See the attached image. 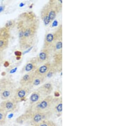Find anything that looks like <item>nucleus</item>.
I'll use <instances>...</instances> for the list:
<instances>
[{"label": "nucleus", "instance_id": "1", "mask_svg": "<svg viewBox=\"0 0 127 126\" xmlns=\"http://www.w3.org/2000/svg\"><path fill=\"white\" fill-rule=\"evenodd\" d=\"M22 17L25 24L20 20L17 24L19 30V43L21 49L24 50L30 47L34 42L35 35L39 28V23L34 14L24 13Z\"/></svg>", "mask_w": 127, "mask_h": 126}, {"label": "nucleus", "instance_id": "2", "mask_svg": "<svg viewBox=\"0 0 127 126\" xmlns=\"http://www.w3.org/2000/svg\"><path fill=\"white\" fill-rule=\"evenodd\" d=\"M15 83L9 78L0 80V97L3 100L12 99L16 90Z\"/></svg>", "mask_w": 127, "mask_h": 126}, {"label": "nucleus", "instance_id": "3", "mask_svg": "<svg viewBox=\"0 0 127 126\" xmlns=\"http://www.w3.org/2000/svg\"><path fill=\"white\" fill-rule=\"evenodd\" d=\"M49 4V18L50 23L55 19L56 15L62 10V1L61 0H50Z\"/></svg>", "mask_w": 127, "mask_h": 126}, {"label": "nucleus", "instance_id": "4", "mask_svg": "<svg viewBox=\"0 0 127 126\" xmlns=\"http://www.w3.org/2000/svg\"><path fill=\"white\" fill-rule=\"evenodd\" d=\"M54 115L51 110L43 113H35L31 118V123L33 126L43 121L50 119Z\"/></svg>", "mask_w": 127, "mask_h": 126}, {"label": "nucleus", "instance_id": "5", "mask_svg": "<svg viewBox=\"0 0 127 126\" xmlns=\"http://www.w3.org/2000/svg\"><path fill=\"white\" fill-rule=\"evenodd\" d=\"M30 91V87L21 86L18 88H16L13 99L16 103H19L23 101L26 97L29 95Z\"/></svg>", "mask_w": 127, "mask_h": 126}, {"label": "nucleus", "instance_id": "6", "mask_svg": "<svg viewBox=\"0 0 127 126\" xmlns=\"http://www.w3.org/2000/svg\"><path fill=\"white\" fill-rule=\"evenodd\" d=\"M0 108L6 113H12L17 110V103L13 99L3 100L0 103Z\"/></svg>", "mask_w": 127, "mask_h": 126}, {"label": "nucleus", "instance_id": "7", "mask_svg": "<svg viewBox=\"0 0 127 126\" xmlns=\"http://www.w3.org/2000/svg\"><path fill=\"white\" fill-rule=\"evenodd\" d=\"M51 111L54 115L57 117H60L62 113V97H54Z\"/></svg>", "mask_w": 127, "mask_h": 126}, {"label": "nucleus", "instance_id": "8", "mask_svg": "<svg viewBox=\"0 0 127 126\" xmlns=\"http://www.w3.org/2000/svg\"><path fill=\"white\" fill-rule=\"evenodd\" d=\"M39 62L36 57L32 58L28 61L26 65L22 68V73H29L34 72L38 67Z\"/></svg>", "mask_w": 127, "mask_h": 126}, {"label": "nucleus", "instance_id": "9", "mask_svg": "<svg viewBox=\"0 0 127 126\" xmlns=\"http://www.w3.org/2000/svg\"><path fill=\"white\" fill-rule=\"evenodd\" d=\"M54 89L53 85L51 83H45L40 86L37 90L40 93L43 98L51 95Z\"/></svg>", "mask_w": 127, "mask_h": 126}, {"label": "nucleus", "instance_id": "10", "mask_svg": "<svg viewBox=\"0 0 127 126\" xmlns=\"http://www.w3.org/2000/svg\"><path fill=\"white\" fill-rule=\"evenodd\" d=\"M34 77V72L26 73L22 77L20 81V84L21 86L31 87L32 86Z\"/></svg>", "mask_w": 127, "mask_h": 126}, {"label": "nucleus", "instance_id": "11", "mask_svg": "<svg viewBox=\"0 0 127 126\" xmlns=\"http://www.w3.org/2000/svg\"><path fill=\"white\" fill-rule=\"evenodd\" d=\"M51 63L50 62H45L38 67L34 71L35 75L41 76L46 77V75L51 68Z\"/></svg>", "mask_w": 127, "mask_h": 126}, {"label": "nucleus", "instance_id": "12", "mask_svg": "<svg viewBox=\"0 0 127 126\" xmlns=\"http://www.w3.org/2000/svg\"><path fill=\"white\" fill-rule=\"evenodd\" d=\"M51 51V50L48 49L42 48L37 57H36L39 63L43 64L45 62H49L48 60L50 57Z\"/></svg>", "mask_w": 127, "mask_h": 126}, {"label": "nucleus", "instance_id": "13", "mask_svg": "<svg viewBox=\"0 0 127 126\" xmlns=\"http://www.w3.org/2000/svg\"><path fill=\"white\" fill-rule=\"evenodd\" d=\"M54 43V38L53 32L47 34L45 36L43 48L48 49L51 51Z\"/></svg>", "mask_w": 127, "mask_h": 126}, {"label": "nucleus", "instance_id": "14", "mask_svg": "<svg viewBox=\"0 0 127 126\" xmlns=\"http://www.w3.org/2000/svg\"><path fill=\"white\" fill-rule=\"evenodd\" d=\"M49 14V4L48 3L43 6L41 11V17L45 25H48L50 23Z\"/></svg>", "mask_w": 127, "mask_h": 126}, {"label": "nucleus", "instance_id": "15", "mask_svg": "<svg viewBox=\"0 0 127 126\" xmlns=\"http://www.w3.org/2000/svg\"><path fill=\"white\" fill-rule=\"evenodd\" d=\"M59 68H61L62 64V50L54 53L53 62Z\"/></svg>", "mask_w": 127, "mask_h": 126}, {"label": "nucleus", "instance_id": "16", "mask_svg": "<svg viewBox=\"0 0 127 126\" xmlns=\"http://www.w3.org/2000/svg\"><path fill=\"white\" fill-rule=\"evenodd\" d=\"M44 98L42 97L40 93L37 90L33 92L32 93L30 98H29V102L31 105L34 104Z\"/></svg>", "mask_w": 127, "mask_h": 126}, {"label": "nucleus", "instance_id": "17", "mask_svg": "<svg viewBox=\"0 0 127 126\" xmlns=\"http://www.w3.org/2000/svg\"><path fill=\"white\" fill-rule=\"evenodd\" d=\"M46 77L41 76L35 75L33 79L32 86H37L45 82Z\"/></svg>", "mask_w": 127, "mask_h": 126}, {"label": "nucleus", "instance_id": "18", "mask_svg": "<svg viewBox=\"0 0 127 126\" xmlns=\"http://www.w3.org/2000/svg\"><path fill=\"white\" fill-rule=\"evenodd\" d=\"M10 37V30L6 28H0V38L9 40Z\"/></svg>", "mask_w": 127, "mask_h": 126}, {"label": "nucleus", "instance_id": "19", "mask_svg": "<svg viewBox=\"0 0 127 126\" xmlns=\"http://www.w3.org/2000/svg\"><path fill=\"white\" fill-rule=\"evenodd\" d=\"M59 69L60 68L57 67L56 65H55V64H54L53 63H51V68L47 74L46 78H51L53 77L54 75L56 74V73L59 71Z\"/></svg>", "mask_w": 127, "mask_h": 126}, {"label": "nucleus", "instance_id": "20", "mask_svg": "<svg viewBox=\"0 0 127 126\" xmlns=\"http://www.w3.org/2000/svg\"><path fill=\"white\" fill-rule=\"evenodd\" d=\"M33 126H58L55 122L50 119L43 121Z\"/></svg>", "mask_w": 127, "mask_h": 126}, {"label": "nucleus", "instance_id": "21", "mask_svg": "<svg viewBox=\"0 0 127 126\" xmlns=\"http://www.w3.org/2000/svg\"><path fill=\"white\" fill-rule=\"evenodd\" d=\"M9 43V40L0 38V51L6 49L8 46Z\"/></svg>", "mask_w": 127, "mask_h": 126}, {"label": "nucleus", "instance_id": "22", "mask_svg": "<svg viewBox=\"0 0 127 126\" xmlns=\"http://www.w3.org/2000/svg\"><path fill=\"white\" fill-rule=\"evenodd\" d=\"M7 113L0 108V125H4L6 122Z\"/></svg>", "mask_w": 127, "mask_h": 126}, {"label": "nucleus", "instance_id": "23", "mask_svg": "<svg viewBox=\"0 0 127 126\" xmlns=\"http://www.w3.org/2000/svg\"><path fill=\"white\" fill-rule=\"evenodd\" d=\"M15 24H16V23H15V20H9L6 23L5 27L10 30V29H13V28L15 27Z\"/></svg>", "mask_w": 127, "mask_h": 126}, {"label": "nucleus", "instance_id": "24", "mask_svg": "<svg viewBox=\"0 0 127 126\" xmlns=\"http://www.w3.org/2000/svg\"><path fill=\"white\" fill-rule=\"evenodd\" d=\"M15 54L16 55H17V56H20L21 54V52H20V51H16L15 52Z\"/></svg>", "mask_w": 127, "mask_h": 126}, {"label": "nucleus", "instance_id": "25", "mask_svg": "<svg viewBox=\"0 0 127 126\" xmlns=\"http://www.w3.org/2000/svg\"><path fill=\"white\" fill-rule=\"evenodd\" d=\"M1 58H0V65H1Z\"/></svg>", "mask_w": 127, "mask_h": 126}, {"label": "nucleus", "instance_id": "26", "mask_svg": "<svg viewBox=\"0 0 127 126\" xmlns=\"http://www.w3.org/2000/svg\"></svg>", "mask_w": 127, "mask_h": 126}]
</instances>
